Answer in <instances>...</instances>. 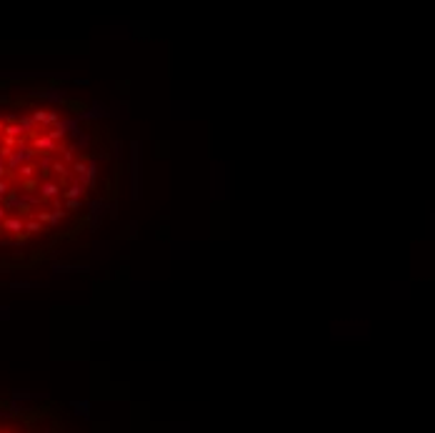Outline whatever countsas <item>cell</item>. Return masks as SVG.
<instances>
[{
  "mask_svg": "<svg viewBox=\"0 0 435 433\" xmlns=\"http://www.w3.org/2000/svg\"><path fill=\"white\" fill-rule=\"evenodd\" d=\"M85 138L58 110L0 115V238L23 243L80 210L95 185Z\"/></svg>",
  "mask_w": 435,
  "mask_h": 433,
  "instance_id": "6da1fadb",
  "label": "cell"
},
{
  "mask_svg": "<svg viewBox=\"0 0 435 433\" xmlns=\"http://www.w3.org/2000/svg\"><path fill=\"white\" fill-rule=\"evenodd\" d=\"M0 433H23V431H15V428L8 426V423H0Z\"/></svg>",
  "mask_w": 435,
  "mask_h": 433,
  "instance_id": "7a4b0ae2",
  "label": "cell"
}]
</instances>
